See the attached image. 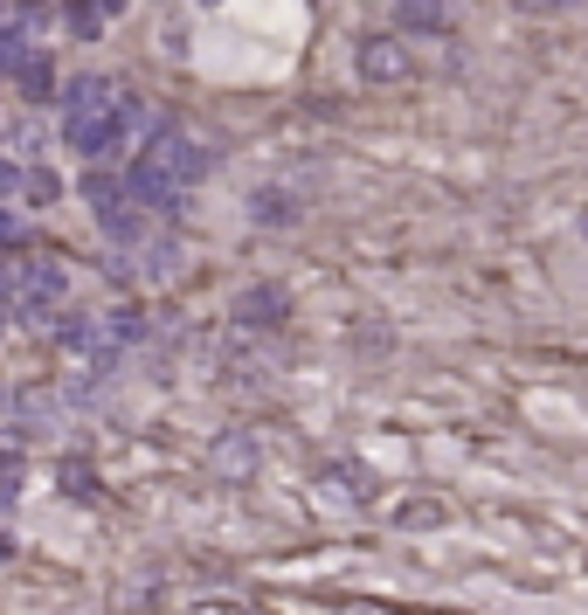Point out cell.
Wrapping results in <instances>:
<instances>
[{
	"mask_svg": "<svg viewBox=\"0 0 588 615\" xmlns=\"http://www.w3.org/2000/svg\"><path fill=\"white\" fill-rule=\"evenodd\" d=\"M84 201H90V215H97V228H105L111 242H146L152 208H139L125 181H111V173H84Z\"/></svg>",
	"mask_w": 588,
	"mask_h": 615,
	"instance_id": "cell-1",
	"label": "cell"
},
{
	"mask_svg": "<svg viewBox=\"0 0 588 615\" xmlns=\"http://www.w3.org/2000/svg\"><path fill=\"white\" fill-rule=\"evenodd\" d=\"M63 291H70V270H63V263H49V256L14 277V298H21V312H29V319H49V312L63 304Z\"/></svg>",
	"mask_w": 588,
	"mask_h": 615,
	"instance_id": "cell-2",
	"label": "cell"
},
{
	"mask_svg": "<svg viewBox=\"0 0 588 615\" xmlns=\"http://www.w3.org/2000/svg\"><path fill=\"white\" fill-rule=\"evenodd\" d=\"M408 69H416L408 42H395V35H374V42H361V76H367V84H402Z\"/></svg>",
	"mask_w": 588,
	"mask_h": 615,
	"instance_id": "cell-3",
	"label": "cell"
},
{
	"mask_svg": "<svg viewBox=\"0 0 588 615\" xmlns=\"http://www.w3.org/2000/svg\"><path fill=\"white\" fill-rule=\"evenodd\" d=\"M118 105V84H105V76H76V84L63 90V125H84V118H105Z\"/></svg>",
	"mask_w": 588,
	"mask_h": 615,
	"instance_id": "cell-4",
	"label": "cell"
},
{
	"mask_svg": "<svg viewBox=\"0 0 588 615\" xmlns=\"http://www.w3.org/2000/svg\"><path fill=\"white\" fill-rule=\"evenodd\" d=\"M209 464H215V477H228V484H243V477H257V435H222V443L209 450Z\"/></svg>",
	"mask_w": 588,
	"mask_h": 615,
	"instance_id": "cell-5",
	"label": "cell"
},
{
	"mask_svg": "<svg viewBox=\"0 0 588 615\" xmlns=\"http://www.w3.org/2000/svg\"><path fill=\"white\" fill-rule=\"evenodd\" d=\"M285 312H291V298L277 291V284H257V291H243V298H236V319H243V325H264V332H270V325H285Z\"/></svg>",
	"mask_w": 588,
	"mask_h": 615,
	"instance_id": "cell-6",
	"label": "cell"
},
{
	"mask_svg": "<svg viewBox=\"0 0 588 615\" xmlns=\"http://www.w3.org/2000/svg\"><path fill=\"white\" fill-rule=\"evenodd\" d=\"M402 21H408V29L443 35V29H450V8H443V0H408V8H402Z\"/></svg>",
	"mask_w": 588,
	"mask_h": 615,
	"instance_id": "cell-7",
	"label": "cell"
},
{
	"mask_svg": "<svg viewBox=\"0 0 588 615\" xmlns=\"http://www.w3.org/2000/svg\"><path fill=\"white\" fill-rule=\"evenodd\" d=\"M21 90H29V97H49V84H56V69H49V56H21Z\"/></svg>",
	"mask_w": 588,
	"mask_h": 615,
	"instance_id": "cell-8",
	"label": "cell"
},
{
	"mask_svg": "<svg viewBox=\"0 0 588 615\" xmlns=\"http://www.w3.org/2000/svg\"><path fill=\"white\" fill-rule=\"evenodd\" d=\"M332 484H340V498H346V505H367V498H374V484H367L361 471H353V464L332 471Z\"/></svg>",
	"mask_w": 588,
	"mask_h": 615,
	"instance_id": "cell-9",
	"label": "cell"
},
{
	"mask_svg": "<svg viewBox=\"0 0 588 615\" xmlns=\"http://www.w3.org/2000/svg\"><path fill=\"white\" fill-rule=\"evenodd\" d=\"M21 187H29V201H56V173H29Z\"/></svg>",
	"mask_w": 588,
	"mask_h": 615,
	"instance_id": "cell-10",
	"label": "cell"
},
{
	"mask_svg": "<svg viewBox=\"0 0 588 615\" xmlns=\"http://www.w3.org/2000/svg\"><path fill=\"white\" fill-rule=\"evenodd\" d=\"M526 14H568V8H581V0H520Z\"/></svg>",
	"mask_w": 588,
	"mask_h": 615,
	"instance_id": "cell-11",
	"label": "cell"
},
{
	"mask_svg": "<svg viewBox=\"0 0 588 615\" xmlns=\"http://www.w3.org/2000/svg\"><path fill=\"white\" fill-rule=\"evenodd\" d=\"M402 519H408V526H437V519H443V505H408Z\"/></svg>",
	"mask_w": 588,
	"mask_h": 615,
	"instance_id": "cell-12",
	"label": "cell"
},
{
	"mask_svg": "<svg viewBox=\"0 0 588 615\" xmlns=\"http://www.w3.org/2000/svg\"><path fill=\"white\" fill-rule=\"evenodd\" d=\"M8 298H14V270L0 263V312H8Z\"/></svg>",
	"mask_w": 588,
	"mask_h": 615,
	"instance_id": "cell-13",
	"label": "cell"
},
{
	"mask_svg": "<svg viewBox=\"0 0 588 615\" xmlns=\"http://www.w3.org/2000/svg\"><path fill=\"white\" fill-rule=\"evenodd\" d=\"M14 181H21V173H14V166H0V194H8V187H14Z\"/></svg>",
	"mask_w": 588,
	"mask_h": 615,
	"instance_id": "cell-14",
	"label": "cell"
},
{
	"mask_svg": "<svg viewBox=\"0 0 588 615\" xmlns=\"http://www.w3.org/2000/svg\"><path fill=\"white\" fill-rule=\"evenodd\" d=\"M201 8H215V0H201Z\"/></svg>",
	"mask_w": 588,
	"mask_h": 615,
	"instance_id": "cell-15",
	"label": "cell"
}]
</instances>
